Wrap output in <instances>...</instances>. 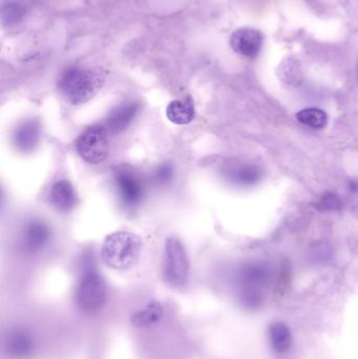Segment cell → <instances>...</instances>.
Here are the masks:
<instances>
[{
  "label": "cell",
  "mask_w": 358,
  "mask_h": 359,
  "mask_svg": "<svg viewBox=\"0 0 358 359\" xmlns=\"http://www.w3.org/2000/svg\"><path fill=\"white\" fill-rule=\"evenodd\" d=\"M104 83L100 72L88 67H73L61 75L59 90L67 102L81 105L94 98Z\"/></svg>",
  "instance_id": "1"
},
{
  "label": "cell",
  "mask_w": 358,
  "mask_h": 359,
  "mask_svg": "<svg viewBox=\"0 0 358 359\" xmlns=\"http://www.w3.org/2000/svg\"><path fill=\"white\" fill-rule=\"evenodd\" d=\"M141 249L140 236L130 231H118L106 236L101 255L104 263L113 269L126 270L139 261Z\"/></svg>",
  "instance_id": "2"
},
{
  "label": "cell",
  "mask_w": 358,
  "mask_h": 359,
  "mask_svg": "<svg viewBox=\"0 0 358 359\" xmlns=\"http://www.w3.org/2000/svg\"><path fill=\"white\" fill-rule=\"evenodd\" d=\"M76 306L85 314H95L106 305V283L97 270L88 268L82 273L75 292Z\"/></svg>",
  "instance_id": "3"
},
{
  "label": "cell",
  "mask_w": 358,
  "mask_h": 359,
  "mask_svg": "<svg viewBox=\"0 0 358 359\" xmlns=\"http://www.w3.org/2000/svg\"><path fill=\"white\" fill-rule=\"evenodd\" d=\"M188 255L178 238L170 236L164 245L163 276L167 284L174 288H182L189 280Z\"/></svg>",
  "instance_id": "4"
},
{
  "label": "cell",
  "mask_w": 358,
  "mask_h": 359,
  "mask_svg": "<svg viewBox=\"0 0 358 359\" xmlns=\"http://www.w3.org/2000/svg\"><path fill=\"white\" fill-rule=\"evenodd\" d=\"M111 133L104 126L86 128L76 141V151L86 163L98 165L103 163L111 149Z\"/></svg>",
  "instance_id": "5"
},
{
  "label": "cell",
  "mask_w": 358,
  "mask_h": 359,
  "mask_svg": "<svg viewBox=\"0 0 358 359\" xmlns=\"http://www.w3.org/2000/svg\"><path fill=\"white\" fill-rule=\"evenodd\" d=\"M115 185L118 196L125 206L135 207L140 204L144 196V186L136 172L128 168L117 170Z\"/></svg>",
  "instance_id": "6"
},
{
  "label": "cell",
  "mask_w": 358,
  "mask_h": 359,
  "mask_svg": "<svg viewBox=\"0 0 358 359\" xmlns=\"http://www.w3.org/2000/svg\"><path fill=\"white\" fill-rule=\"evenodd\" d=\"M264 43L262 32L252 27H242L233 32L230 46L237 54L246 58L254 59L259 56Z\"/></svg>",
  "instance_id": "7"
},
{
  "label": "cell",
  "mask_w": 358,
  "mask_h": 359,
  "mask_svg": "<svg viewBox=\"0 0 358 359\" xmlns=\"http://www.w3.org/2000/svg\"><path fill=\"white\" fill-rule=\"evenodd\" d=\"M50 238V228L44 222L32 221L23 229L21 246L27 252H38L48 244Z\"/></svg>",
  "instance_id": "8"
},
{
  "label": "cell",
  "mask_w": 358,
  "mask_h": 359,
  "mask_svg": "<svg viewBox=\"0 0 358 359\" xmlns=\"http://www.w3.org/2000/svg\"><path fill=\"white\" fill-rule=\"evenodd\" d=\"M6 352L13 359H27L33 353L35 343L27 331L16 329L6 337Z\"/></svg>",
  "instance_id": "9"
},
{
  "label": "cell",
  "mask_w": 358,
  "mask_h": 359,
  "mask_svg": "<svg viewBox=\"0 0 358 359\" xmlns=\"http://www.w3.org/2000/svg\"><path fill=\"white\" fill-rule=\"evenodd\" d=\"M139 109L140 107L135 102L116 107L107 115L105 119V128L111 134H119L123 132L134 121Z\"/></svg>",
  "instance_id": "10"
},
{
  "label": "cell",
  "mask_w": 358,
  "mask_h": 359,
  "mask_svg": "<svg viewBox=\"0 0 358 359\" xmlns=\"http://www.w3.org/2000/svg\"><path fill=\"white\" fill-rule=\"evenodd\" d=\"M50 201L55 208L61 212H69L77 205V194L71 182L57 181L50 189Z\"/></svg>",
  "instance_id": "11"
},
{
  "label": "cell",
  "mask_w": 358,
  "mask_h": 359,
  "mask_svg": "<svg viewBox=\"0 0 358 359\" xmlns=\"http://www.w3.org/2000/svg\"><path fill=\"white\" fill-rule=\"evenodd\" d=\"M40 137V126L37 121L25 122L14 132L13 142L19 151L29 153L37 147Z\"/></svg>",
  "instance_id": "12"
},
{
  "label": "cell",
  "mask_w": 358,
  "mask_h": 359,
  "mask_svg": "<svg viewBox=\"0 0 358 359\" xmlns=\"http://www.w3.org/2000/svg\"><path fill=\"white\" fill-rule=\"evenodd\" d=\"M166 116L172 123L186 126L195 119V104L191 99L172 101L166 109Z\"/></svg>",
  "instance_id": "13"
},
{
  "label": "cell",
  "mask_w": 358,
  "mask_h": 359,
  "mask_svg": "<svg viewBox=\"0 0 358 359\" xmlns=\"http://www.w3.org/2000/svg\"><path fill=\"white\" fill-rule=\"evenodd\" d=\"M163 314L164 308L162 304L153 302L142 309L135 312L132 316V323L135 327H138V328L151 326V325L159 322Z\"/></svg>",
  "instance_id": "14"
},
{
  "label": "cell",
  "mask_w": 358,
  "mask_h": 359,
  "mask_svg": "<svg viewBox=\"0 0 358 359\" xmlns=\"http://www.w3.org/2000/svg\"><path fill=\"white\" fill-rule=\"evenodd\" d=\"M262 172L258 166L252 164H237L227 170V177L233 183L239 185H250L260 180Z\"/></svg>",
  "instance_id": "15"
},
{
  "label": "cell",
  "mask_w": 358,
  "mask_h": 359,
  "mask_svg": "<svg viewBox=\"0 0 358 359\" xmlns=\"http://www.w3.org/2000/svg\"><path fill=\"white\" fill-rule=\"evenodd\" d=\"M296 118L304 126L317 128V130L326 128L328 123L327 114L322 109H315V107H310V109H305L298 111Z\"/></svg>",
  "instance_id": "16"
},
{
  "label": "cell",
  "mask_w": 358,
  "mask_h": 359,
  "mask_svg": "<svg viewBox=\"0 0 358 359\" xmlns=\"http://www.w3.org/2000/svg\"><path fill=\"white\" fill-rule=\"evenodd\" d=\"M25 16V8L19 2L8 0L2 6V21L4 25H17Z\"/></svg>",
  "instance_id": "17"
},
{
  "label": "cell",
  "mask_w": 358,
  "mask_h": 359,
  "mask_svg": "<svg viewBox=\"0 0 358 359\" xmlns=\"http://www.w3.org/2000/svg\"><path fill=\"white\" fill-rule=\"evenodd\" d=\"M317 206L322 210H338V209H340V207H342V202H340V198L336 194H332V192H327V194L322 196Z\"/></svg>",
  "instance_id": "18"
},
{
  "label": "cell",
  "mask_w": 358,
  "mask_h": 359,
  "mask_svg": "<svg viewBox=\"0 0 358 359\" xmlns=\"http://www.w3.org/2000/svg\"><path fill=\"white\" fill-rule=\"evenodd\" d=\"M172 177H174V168L170 164H163V165L159 166L153 175L155 181L161 185L172 181Z\"/></svg>",
  "instance_id": "19"
},
{
  "label": "cell",
  "mask_w": 358,
  "mask_h": 359,
  "mask_svg": "<svg viewBox=\"0 0 358 359\" xmlns=\"http://www.w3.org/2000/svg\"><path fill=\"white\" fill-rule=\"evenodd\" d=\"M351 189L354 190V191H357L358 190V183L357 181L351 182L350 183Z\"/></svg>",
  "instance_id": "20"
},
{
  "label": "cell",
  "mask_w": 358,
  "mask_h": 359,
  "mask_svg": "<svg viewBox=\"0 0 358 359\" xmlns=\"http://www.w3.org/2000/svg\"><path fill=\"white\" fill-rule=\"evenodd\" d=\"M357 77H358V67H357Z\"/></svg>",
  "instance_id": "21"
}]
</instances>
